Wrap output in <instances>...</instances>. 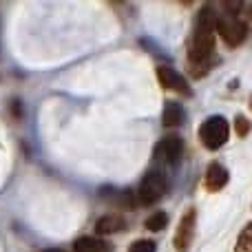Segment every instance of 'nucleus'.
Returning <instances> with one entry per match:
<instances>
[{"mask_svg": "<svg viewBox=\"0 0 252 252\" xmlns=\"http://www.w3.org/2000/svg\"><path fill=\"white\" fill-rule=\"evenodd\" d=\"M217 13L213 7L199 9V13L195 16V25L190 31V42H188V60H190L195 75H199V69H204L201 73H206L208 69V60L213 58L215 51V40H217Z\"/></svg>", "mask_w": 252, "mask_h": 252, "instance_id": "f257e3e1", "label": "nucleus"}, {"mask_svg": "<svg viewBox=\"0 0 252 252\" xmlns=\"http://www.w3.org/2000/svg\"><path fill=\"white\" fill-rule=\"evenodd\" d=\"M228 135H230V126H228L223 115H210L199 126V142L208 151H219L228 142Z\"/></svg>", "mask_w": 252, "mask_h": 252, "instance_id": "f03ea898", "label": "nucleus"}, {"mask_svg": "<svg viewBox=\"0 0 252 252\" xmlns=\"http://www.w3.org/2000/svg\"><path fill=\"white\" fill-rule=\"evenodd\" d=\"M168 192V177L161 170H148L137 188V199L144 206H153Z\"/></svg>", "mask_w": 252, "mask_h": 252, "instance_id": "7ed1b4c3", "label": "nucleus"}, {"mask_svg": "<svg viewBox=\"0 0 252 252\" xmlns=\"http://www.w3.org/2000/svg\"><path fill=\"white\" fill-rule=\"evenodd\" d=\"M215 31L221 35V40L230 49L239 47V44L246 40V35H248V27H246V22L241 20L239 16H221V18H217V29Z\"/></svg>", "mask_w": 252, "mask_h": 252, "instance_id": "20e7f679", "label": "nucleus"}, {"mask_svg": "<svg viewBox=\"0 0 252 252\" xmlns=\"http://www.w3.org/2000/svg\"><path fill=\"white\" fill-rule=\"evenodd\" d=\"M195 221H197V210L188 208L184 213V217L179 219L177 232H175V248L177 252H188L192 239H195Z\"/></svg>", "mask_w": 252, "mask_h": 252, "instance_id": "39448f33", "label": "nucleus"}, {"mask_svg": "<svg viewBox=\"0 0 252 252\" xmlns=\"http://www.w3.org/2000/svg\"><path fill=\"white\" fill-rule=\"evenodd\" d=\"M184 153V142L177 137V135H168V137L159 139L155 146V159L164 161V164H177L182 159Z\"/></svg>", "mask_w": 252, "mask_h": 252, "instance_id": "423d86ee", "label": "nucleus"}, {"mask_svg": "<svg viewBox=\"0 0 252 252\" xmlns=\"http://www.w3.org/2000/svg\"><path fill=\"white\" fill-rule=\"evenodd\" d=\"M157 80H159L161 89H166V91L190 95V89H188L186 78H184L182 73H177L175 69H170V66H159V69H157Z\"/></svg>", "mask_w": 252, "mask_h": 252, "instance_id": "0eeeda50", "label": "nucleus"}, {"mask_svg": "<svg viewBox=\"0 0 252 252\" xmlns=\"http://www.w3.org/2000/svg\"><path fill=\"white\" fill-rule=\"evenodd\" d=\"M228 179H230V173L226 170V166H221V164H217V161H215V164H210L208 170H206V179H204L206 190L219 192L221 188H226Z\"/></svg>", "mask_w": 252, "mask_h": 252, "instance_id": "6e6552de", "label": "nucleus"}, {"mask_svg": "<svg viewBox=\"0 0 252 252\" xmlns=\"http://www.w3.org/2000/svg\"><path fill=\"white\" fill-rule=\"evenodd\" d=\"M124 230H126V219L122 215H104L95 223L97 235H115V232H124Z\"/></svg>", "mask_w": 252, "mask_h": 252, "instance_id": "1a4fd4ad", "label": "nucleus"}, {"mask_svg": "<svg viewBox=\"0 0 252 252\" xmlns=\"http://www.w3.org/2000/svg\"><path fill=\"white\" fill-rule=\"evenodd\" d=\"M109 244L100 237H80L73 241V252H106Z\"/></svg>", "mask_w": 252, "mask_h": 252, "instance_id": "9d476101", "label": "nucleus"}, {"mask_svg": "<svg viewBox=\"0 0 252 252\" xmlns=\"http://www.w3.org/2000/svg\"><path fill=\"white\" fill-rule=\"evenodd\" d=\"M184 120V109L177 102H166L161 111V124L164 126H179Z\"/></svg>", "mask_w": 252, "mask_h": 252, "instance_id": "9b49d317", "label": "nucleus"}, {"mask_svg": "<svg viewBox=\"0 0 252 252\" xmlns=\"http://www.w3.org/2000/svg\"><path fill=\"white\" fill-rule=\"evenodd\" d=\"M166 226H168V215H166L164 210L153 213L151 217L144 221V228H146V230H151V232H161Z\"/></svg>", "mask_w": 252, "mask_h": 252, "instance_id": "f8f14e48", "label": "nucleus"}, {"mask_svg": "<svg viewBox=\"0 0 252 252\" xmlns=\"http://www.w3.org/2000/svg\"><path fill=\"white\" fill-rule=\"evenodd\" d=\"M235 252H252V230L250 226H246L241 230L239 239H237V246H235Z\"/></svg>", "mask_w": 252, "mask_h": 252, "instance_id": "ddd939ff", "label": "nucleus"}, {"mask_svg": "<svg viewBox=\"0 0 252 252\" xmlns=\"http://www.w3.org/2000/svg\"><path fill=\"white\" fill-rule=\"evenodd\" d=\"M128 252H155V241H151V239H137L128 248Z\"/></svg>", "mask_w": 252, "mask_h": 252, "instance_id": "4468645a", "label": "nucleus"}, {"mask_svg": "<svg viewBox=\"0 0 252 252\" xmlns=\"http://www.w3.org/2000/svg\"><path fill=\"white\" fill-rule=\"evenodd\" d=\"M235 130H237V135H239V137H246V135H248L250 122H248V118H246V115H237V118H235Z\"/></svg>", "mask_w": 252, "mask_h": 252, "instance_id": "2eb2a0df", "label": "nucleus"}, {"mask_svg": "<svg viewBox=\"0 0 252 252\" xmlns=\"http://www.w3.org/2000/svg\"><path fill=\"white\" fill-rule=\"evenodd\" d=\"M47 252H60V250H47Z\"/></svg>", "mask_w": 252, "mask_h": 252, "instance_id": "dca6fc26", "label": "nucleus"}]
</instances>
